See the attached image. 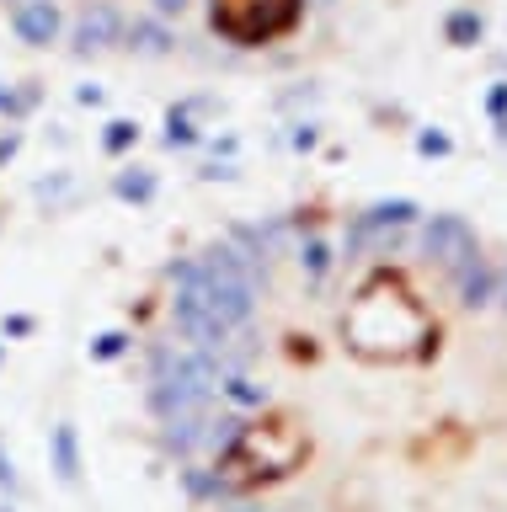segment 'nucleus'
I'll use <instances>...</instances> for the list:
<instances>
[{
	"instance_id": "nucleus-1",
	"label": "nucleus",
	"mask_w": 507,
	"mask_h": 512,
	"mask_svg": "<svg viewBox=\"0 0 507 512\" xmlns=\"http://www.w3.org/2000/svg\"><path fill=\"white\" fill-rule=\"evenodd\" d=\"M150 406L225 512H507V235L299 203L171 272Z\"/></svg>"
},
{
	"instance_id": "nucleus-2",
	"label": "nucleus",
	"mask_w": 507,
	"mask_h": 512,
	"mask_svg": "<svg viewBox=\"0 0 507 512\" xmlns=\"http://www.w3.org/2000/svg\"><path fill=\"white\" fill-rule=\"evenodd\" d=\"M369 0H0V27L70 59L278 70L321 54Z\"/></svg>"
}]
</instances>
